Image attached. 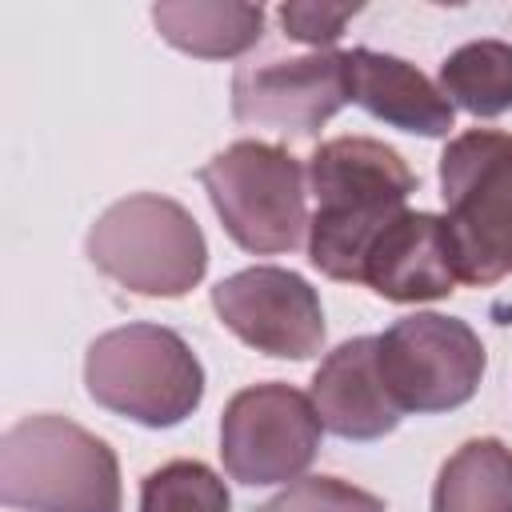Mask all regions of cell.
<instances>
[{"mask_svg":"<svg viewBox=\"0 0 512 512\" xmlns=\"http://www.w3.org/2000/svg\"><path fill=\"white\" fill-rule=\"evenodd\" d=\"M316 212L308 220V260L328 280L360 284L376 236L408 208L416 176L396 148L372 136H336L308 156Z\"/></svg>","mask_w":512,"mask_h":512,"instance_id":"1","label":"cell"},{"mask_svg":"<svg viewBox=\"0 0 512 512\" xmlns=\"http://www.w3.org/2000/svg\"><path fill=\"white\" fill-rule=\"evenodd\" d=\"M0 504L24 512H124L120 460L68 416H24L0 436Z\"/></svg>","mask_w":512,"mask_h":512,"instance_id":"2","label":"cell"},{"mask_svg":"<svg viewBox=\"0 0 512 512\" xmlns=\"http://www.w3.org/2000/svg\"><path fill=\"white\" fill-rule=\"evenodd\" d=\"M440 196L456 280L492 288L512 276V132L452 136L440 156Z\"/></svg>","mask_w":512,"mask_h":512,"instance_id":"3","label":"cell"},{"mask_svg":"<svg viewBox=\"0 0 512 512\" xmlns=\"http://www.w3.org/2000/svg\"><path fill=\"white\" fill-rule=\"evenodd\" d=\"M88 396L144 428H176L204 400V368L188 340L164 324H124L88 344Z\"/></svg>","mask_w":512,"mask_h":512,"instance_id":"4","label":"cell"},{"mask_svg":"<svg viewBox=\"0 0 512 512\" xmlns=\"http://www.w3.org/2000/svg\"><path fill=\"white\" fill-rule=\"evenodd\" d=\"M88 260L136 296H184L204 280L208 240L192 212L168 196L136 192L100 212Z\"/></svg>","mask_w":512,"mask_h":512,"instance_id":"5","label":"cell"},{"mask_svg":"<svg viewBox=\"0 0 512 512\" xmlns=\"http://www.w3.org/2000/svg\"><path fill=\"white\" fill-rule=\"evenodd\" d=\"M200 184L224 232L256 256H280L308 236L304 164L276 144L236 140L200 168Z\"/></svg>","mask_w":512,"mask_h":512,"instance_id":"6","label":"cell"},{"mask_svg":"<svg viewBox=\"0 0 512 512\" xmlns=\"http://www.w3.org/2000/svg\"><path fill=\"white\" fill-rule=\"evenodd\" d=\"M484 344L472 324L440 312L400 316L380 332V372L400 412H452L468 404L484 376Z\"/></svg>","mask_w":512,"mask_h":512,"instance_id":"7","label":"cell"},{"mask_svg":"<svg viewBox=\"0 0 512 512\" xmlns=\"http://www.w3.org/2000/svg\"><path fill=\"white\" fill-rule=\"evenodd\" d=\"M320 416L312 396L268 380L240 388L220 416V460L236 484L296 480L320 452Z\"/></svg>","mask_w":512,"mask_h":512,"instance_id":"8","label":"cell"},{"mask_svg":"<svg viewBox=\"0 0 512 512\" xmlns=\"http://www.w3.org/2000/svg\"><path fill=\"white\" fill-rule=\"evenodd\" d=\"M344 104H352L348 52H308L296 60L240 64L232 76V116L248 128L316 136Z\"/></svg>","mask_w":512,"mask_h":512,"instance_id":"9","label":"cell"},{"mask_svg":"<svg viewBox=\"0 0 512 512\" xmlns=\"http://www.w3.org/2000/svg\"><path fill=\"white\" fill-rule=\"evenodd\" d=\"M220 324L248 348L280 360H308L324 344V308L316 288L276 264H256L224 276L212 288Z\"/></svg>","mask_w":512,"mask_h":512,"instance_id":"10","label":"cell"},{"mask_svg":"<svg viewBox=\"0 0 512 512\" xmlns=\"http://www.w3.org/2000/svg\"><path fill=\"white\" fill-rule=\"evenodd\" d=\"M308 396L324 432L356 444L396 432L404 416L380 372V336H352L332 348L320 360Z\"/></svg>","mask_w":512,"mask_h":512,"instance_id":"11","label":"cell"},{"mask_svg":"<svg viewBox=\"0 0 512 512\" xmlns=\"http://www.w3.org/2000/svg\"><path fill=\"white\" fill-rule=\"evenodd\" d=\"M360 284H368L380 300L392 304L444 300L448 292H456V264L444 216L404 208L368 248Z\"/></svg>","mask_w":512,"mask_h":512,"instance_id":"12","label":"cell"},{"mask_svg":"<svg viewBox=\"0 0 512 512\" xmlns=\"http://www.w3.org/2000/svg\"><path fill=\"white\" fill-rule=\"evenodd\" d=\"M352 64V100L412 136H448L452 132V104L448 96L408 60L388 56V52H372V48H352L348 52Z\"/></svg>","mask_w":512,"mask_h":512,"instance_id":"13","label":"cell"},{"mask_svg":"<svg viewBox=\"0 0 512 512\" xmlns=\"http://www.w3.org/2000/svg\"><path fill=\"white\" fill-rule=\"evenodd\" d=\"M156 32L200 60H232L264 32V8L244 0H164L152 4Z\"/></svg>","mask_w":512,"mask_h":512,"instance_id":"14","label":"cell"},{"mask_svg":"<svg viewBox=\"0 0 512 512\" xmlns=\"http://www.w3.org/2000/svg\"><path fill=\"white\" fill-rule=\"evenodd\" d=\"M432 512H512V448L496 436L464 440L440 464Z\"/></svg>","mask_w":512,"mask_h":512,"instance_id":"15","label":"cell"},{"mask_svg":"<svg viewBox=\"0 0 512 512\" xmlns=\"http://www.w3.org/2000/svg\"><path fill=\"white\" fill-rule=\"evenodd\" d=\"M440 92L472 116H500L512 108V44L472 40L440 64Z\"/></svg>","mask_w":512,"mask_h":512,"instance_id":"16","label":"cell"},{"mask_svg":"<svg viewBox=\"0 0 512 512\" xmlns=\"http://www.w3.org/2000/svg\"><path fill=\"white\" fill-rule=\"evenodd\" d=\"M224 480L200 460H168L140 484V512H228Z\"/></svg>","mask_w":512,"mask_h":512,"instance_id":"17","label":"cell"},{"mask_svg":"<svg viewBox=\"0 0 512 512\" xmlns=\"http://www.w3.org/2000/svg\"><path fill=\"white\" fill-rule=\"evenodd\" d=\"M260 512H384V500L340 476H304L276 492Z\"/></svg>","mask_w":512,"mask_h":512,"instance_id":"18","label":"cell"},{"mask_svg":"<svg viewBox=\"0 0 512 512\" xmlns=\"http://www.w3.org/2000/svg\"><path fill=\"white\" fill-rule=\"evenodd\" d=\"M360 12V4H316V0H288L280 4V24L292 40L312 44L320 52V44H336L344 36V24Z\"/></svg>","mask_w":512,"mask_h":512,"instance_id":"19","label":"cell"}]
</instances>
